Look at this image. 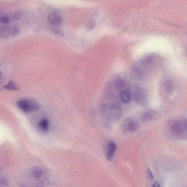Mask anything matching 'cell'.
<instances>
[{
  "label": "cell",
  "mask_w": 187,
  "mask_h": 187,
  "mask_svg": "<svg viewBox=\"0 0 187 187\" xmlns=\"http://www.w3.org/2000/svg\"><path fill=\"white\" fill-rule=\"evenodd\" d=\"M29 178L40 185L51 184L54 182L53 175L49 171L42 167H34L28 174Z\"/></svg>",
  "instance_id": "1"
},
{
  "label": "cell",
  "mask_w": 187,
  "mask_h": 187,
  "mask_svg": "<svg viewBox=\"0 0 187 187\" xmlns=\"http://www.w3.org/2000/svg\"><path fill=\"white\" fill-rule=\"evenodd\" d=\"M102 110L103 113L107 118L114 121L119 120L122 116L121 109L118 105L116 104L103 105Z\"/></svg>",
  "instance_id": "2"
},
{
  "label": "cell",
  "mask_w": 187,
  "mask_h": 187,
  "mask_svg": "<svg viewBox=\"0 0 187 187\" xmlns=\"http://www.w3.org/2000/svg\"><path fill=\"white\" fill-rule=\"evenodd\" d=\"M18 107L23 112L29 113L36 111L40 108L38 103L30 99H22L17 103Z\"/></svg>",
  "instance_id": "3"
},
{
  "label": "cell",
  "mask_w": 187,
  "mask_h": 187,
  "mask_svg": "<svg viewBox=\"0 0 187 187\" xmlns=\"http://www.w3.org/2000/svg\"><path fill=\"white\" fill-rule=\"evenodd\" d=\"M19 29L15 25L7 26L3 27L0 30V36L4 38H11L19 34Z\"/></svg>",
  "instance_id": "4"
},
{
  "label": "cell",
  "mask_w": 187,
  "mask_h": 187,
  "mask_svg": "<svg viewBox=\"0 0 187 187\" xmlns=\"http://www.w3.org/2000/svg\"><path fill=\"white\" fill-rule=\"evenodd\" d=\"M134 97L136 102L140 105H145L147 101V95L145 91L139 87H136L134 91Z\"/></svg>",
  "instance_id": "5"
},
{
  "label": "cell",
  "mask_w": 187,
  "mask_h": 187,
  "mask_svg": "<svg viewBox=\"0 0 187 187\" xmlns=\"http://www.w3.org/2000/svg\"><path fill=\"white\" fill-rule=\"evenodd\" d=\"M122 127L124 132H135L139 128V124L131 118H128L124 120Z\"/></svg>",
  "instance_id": "6"
},
{
  "label": "cell",
  "mask_w": 187,
  "mask_h": 187,
  "mask_svg": "<svg viewBox=\"0 0 187 187\" xmlns=\"http://www.w3.org/2000/svg\"><path fill=\"white\" fill-rule=\"evenodd\" d=\"M158 56L155 54H148L140 60L139 64L142 67L147 68L153 65L157 61Z\"/></svg>",
  "instance_id": "7"
},
{
  "label": "cell",
  "mask_w": 187,
  "mask_h": 187,
  "mask_svg": "<svg viewBox=\"0 0 187 187\" xmlns=\"http://www.w3.org/2000/svg\"><path fill=\"white\" fill-rule=\"evenodd\" d=\"M47 20L50 24L55 26H61L63 21L62 17L56 13L50 14L48 16Z\"/></svg>",
  "instance_id": "8"
},
{
  "label": "cell",
  "mask_w": 187,
  "mask_h": 187,
  "mask_svg": "<svg viewBox=\"0 0 187 187\" xmlns=\"http://www.w3.org/2000/svg\"><path fill=\"white\" fill-rule=\"evenodd\" d=\"M117 146L115 143L112 141H109L107 146L106 157L109 161H110L113 157L116 149Z\"/></svg>",
  "instance_id": "9"
},
{
  "label": "cell",
  "mask_w": 187,
  "mask_h": 187,
  "mask_svg": "<svg viewBox=\"0 0 187 187\" xmlns=\"http://www.w3.org/2000/svg\"><path fill=\"white\" fill-rule=\"evenodd\" d=\"M157 111L150 110L146 111L142 113L141 116V120L143 122H147L150 121L156 115Z\"/></svg>",
  "instance_id": "10"
},
{
  "label": "cell",
  "mask_w": 187,
  "mask_h": 187,
  "mask_svg": "<svg viewBox=\"0 0 187 187\" xmlns=\"http://www.w3.org/2000/svg\"><path fill=\"white\" fill-rule=\"evenodd\" d=\"M170 128L171 131L175 135H180L182 133V126L178 121L173 122L171 124Z\"/></svg>",
  "instance_id": "11"
},
{
  "label": "cell",
  "mask_w": 187,
  "mask_h": 187,
  "mask_svg": "<svg viewBox=\"0 0 187 187\" xmlns=\"http://www.w3.org/2000/svg\"><path fill=\"white\" fill-rule=\"evenodd\" d=\"M126 82L121 77L116 78L113 83V86L115 89L119 91L122 89L126 85Z\"/></svg>",
  "instance_id": "12"
},
{
  "label": "cell",
  "mask_w": 187,
  "mask_h": 187,
  "mask_svg": "<svg viewBox=\"0 0 187 187\" xmlns=\"http://www.w3.org/2000/svg\"><path fill=\"white\" fill-rule=\"evenodd\" d=\"M38 126L42 131H48L50 127L49 121L46 118L42 119L38 122Z\"/></svg>",
  "instance_id": "13"
},
{
  "label": "cell",
  "mask_w": 187,
  "mask_h": 187,
  "mask_svg": "<svg viewBox=\"0 0 187 187\" xmlns=\"http://www.w3.org/2000/svg\"><path fill=\"white\" fill-rule=\"evenodd\" d=\"M165 90L167 93L170 94H172L174 89V83L170 79H167L164 85Z\"/></svg>",
  "instance_id": "14"
},
{
  "label": "cell",
  "mask_w": 187,
  "mask_h": 187,
  "mask_svg": "<svg viewBox=\"0 0 187 187\" xmlns=\"http://www.w3.org/2000/svg\"><path fill=\"white\" fill-rule=\"evenodd\" d=\"M120 98L122 102L125 103H129L131 99V95L126 90L122 91L121 92Z\"/></svg>",
  "instance_id": "15"
},
{
  "label": "cell",
  "mask_w": 187,
  "mask_h": 187,
  "mask_svg": "<svg viewBox=\"0 0 187 187\" xmlns=\"http://www.w3.org/2000/svg\"><path fill=\"white\" fill-rule=\"evenodd\" d=\"M23 11L22 10H17L15 11L10 16L11 20H17L20 19L23 16Z\"/></svg>",
  "instance_id": "16"
},
{
  "label": "cell",
  "mask_w": 187,
  "mask_h": 187,
  "mask_svg": "<svg viewBox=\"0 0 187 187\" xmlns=\"http://www.w3.org/2000/svg\"><path fill=\"white\" fill-rule=\"evenodd\" d=\"M5 89L9 90H18V87H17L15 84L13 82L10 81L9 82L7 85L4 86Z\"/></svg>",
  "instance_id": "17"
},
{
  "label": "cell",
  "mask_w": 187,
  "mask_h": 187,
  "mask_svg": "<svg viewBox=\"0 0 187 187\" xmlns=\"http://www.w3.org/2000/svg\"><path fill=\"white\" fill-rule=\"evenodd\" d=\"M11 20L10 16L6 14H3L1 17V22L3 24H7L10 22Z\"/></svg>",
  "instance_id": "18"
},
{
  "label": "cell",
  "mask_w": 187,
  "mask_h": 187,
  "mask_svg": "<svg viewBox=\"0 0 187 187\" xmlns=\"http://www.w3.org/2000/svg\"><path fill=\"white\" fill-rule=\"evenodd\" d=\"M96 26V23L94 21H90L86 25V29L89 31H92L94 29Z\"/></svg>",
  "instance_id": "19"
},
{
  "label": "cell",
  "mask_w": 187,
  "mask_h": 187,
  "mask_svg": "<svg viewBox=\"0 0 187 187\" xmlns=\"http://www.w3.org/2000/svg\"><path fill=\"white\" fill-rule=\"evenodd\" d=\"M8 181L7 179L5 176L1 177L0 180V184L3 186L7 185Z\"/></svg>",
  "instance_id": "20"
},
{
  "label": "cell",
  "mask_w": 187,
  "mask_h": 187,
  "mask_svg": "<svg viewBox=\"0 0 187 187\" xmlns=\"http://www.w3.org/2000/svg\"><path fill=\"white\" fill-rule=\"evenodd\" d=\"M147 171L148 174H149V178H150L151 180H153L154 178L153 175V173L150 170V169H148Z\"/></svg>",
  "instance_id": "21"
},
{
  "label": "cell",
  "mask_w": 187,
  "mask_h": 187,
  "mask_svg": "<svg viewBox=\"0 0 187 187\" xmlns=\"http://www.w3.org/2000/svg\"><path fill=\"white\" fill-rule=\"evenodd\" d=\"M183 125H184L185 129L187 130V118L184 120V122H183Z\"/></svg>",
  "instance_id": "22"
},
{
  "label": "cell",
  "mask_w": 187,
  "mask_h": 187,
  "mask_svg": "<svg viewBox=\"0 0 187 187\" xmlns=\"http://www.w3.org/2000/svg\"><path fill=\"white\" fill-rule=\"evenodd\" d=\"M153 186L154 187H160V184H159V183L157 182H154V183Z\"/></svg>",
  "instance_id": "23"
}]
</instances>
